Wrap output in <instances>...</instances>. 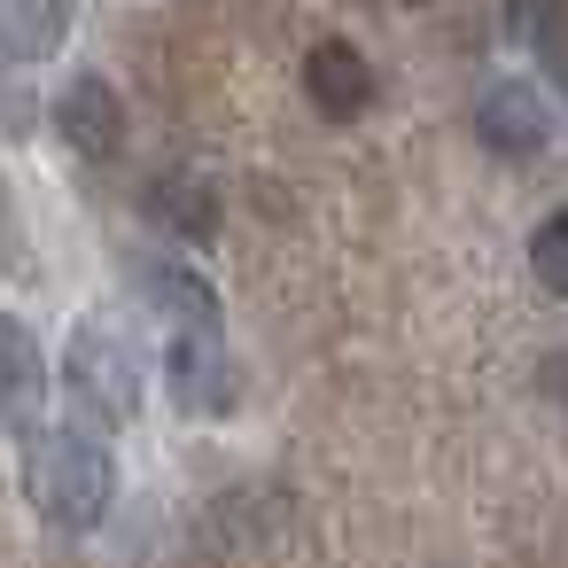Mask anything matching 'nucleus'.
Segmentation results:
<instances>
[{
    "label": "nucleus",
    "mask_w": 568,
    "mask_h": 568,
    "mask_svg": "<svg viewBox=\"0 0 568 568\" xmlns=\"http://www.w3.org/2000/svg\"><path fill=\"white\" fill-rule=\"evenodd\" d=\"M475 133H483V149L490 156H537L545 149V133H552V118H545V102H537V87H521V79H490L483 87V102H475Z\"/></svg>",
    "instance_id": "39448f33"
},
{
    "label": "nucleus",
    "mask_w": 568,
    "mask_h": 568,
    "mask_svg": "<svg viewBox=\"0 0 568 568\" xmlns=\"http://www.w3.org/2000/svg\"><path fill=\"white\" fill-rule=\"evenodd\" d=\"M133 273H141V296L156 312H172L180 327H219V288L203 273H187L180 257H141Z\"/></svg>",
    "instance_id": "1a4fd4ad"
},
{
    "label": "nucleus",
    "mask_w": 568,
    "mask_h": 568,
    "mask_svg": "<svg viewBox=\"0 0 568 568\" xmlns=\"http://www.w3.org/2000/svg\"><path fill=\"white\" fill-rule=\"evenodd\" d=\"M55 133H63L87 164H110V156L125 149V110H118V87H102V79H71V87L55 94Z\"/></svg>",
    "instance_id": "423d86ee"
},
{
    "label": "nucleus",
    "mask_w": 568,
    "mask_h": 568,
    "mask_svg": "<svg viewBox=\"0 0 568 568\" xmlns=\"http://www.w3.org/2000/svg\"><path fill=\"white\" fill-rule=\"evenodd\" d=\"M63 382H71V397H79L87 420L125 428V420L141 413V382H149L133 327H118V320H87V327L71 335V351H63Z\"/></svg>",
    "instance_id": "f03ea898"
},
{
    "label": "nucleus",
    "mask_w": 568,
    "mask_h": 568,
    "mask_svg": "<svg viewBox=\"0 0 568 568\" xmlns=\"http://www.w3.org/2000/svg\"><path fill=\"white\" fill-rule=\"evenodd\" d=\"M164 382H172L180 413H226L234 405V366H226L219 327H180L172 351H164Z\"/></svg>",
    "instance_id": "7ed1b4c3"
},
{
    "label": "nucleus",
    "mask_w": 568,
    "mask_h": 568,
    "mask_svg": "<svg viewBox=\"0 0 568 568\" xmlns=\"http://www.w3.org/2000/svg\"><path fill=\"white\" fill-rule=\"evenodd\" d=\"M141 211H149V226H156L164 242H211V234H219V195H211V180H195V172H156L149 195H141Z\"/></svg>",
    "instance_id": "6e6552de"
},
{
    "label": "nucleus",
    "mask_w": 568,
    "mask_h": 568,
    "mask_svg": "<svg viewBox=\"0 0 568 568\" xmlns=\"http://www.w3.org/2000/svg\"><path fill=\"white\" fill-rule=\"evenodd\" d=\"M40 405H48V351H40V335L24 320L0 312V428H9V436L48 428Z\"/></svg>",
    "instance_id": "20e7f679"
},
{
    "label": "nucleus",
    "mask_w": 568,
    "mask_h": 568,
    "mask_svg": "<svg viewBox=\"0 0 568 568\" xmlns=\"http://www.w3.org/2000/svg\"><path fill=\"white\" fill-rule=\"evenodd\" d=\"M529 273H537V288L568 296V211H552V219L529 226Z\"/></svg>",
    "instance_id": "9b49d317"
},
{
    "label": "nucleus",
    "mask_w": 568,
    "mask_h": 568,
    "mask_svg": "<svg viewBox=\"0 0 568 568\" xmlns=\"http://www.w3.org/2000/svg\"><path fill=\"white\" fill-rule=\"evenodd\" d=\"M405 9H420V0H405Z\"/></svg>",
    "instance_id": "ddd939ff"
},
{
    "label": "nucleus",
    "mask_w": 568,
    "mask_h": 568,
    "mask_svg": "<svg viewBox=\"0 0 568 568\" xmlns=\"http://www.w3.org/2000/svg\"><path fill=\"white\" fill-rule=\"evenodd\" d=\"M71 40V0H0V55L40 63Z\"/></svg>",
    "instance_id": "9d476101"
},
{
    "label": "nucleus",
    "mask_w": 568,
    "mask_h": 568,
    "mask_svg": "<svg viewBox=\"0 0 568 568\" xmlns=\"http://www.w3.org/2000/svg\"><path fill=\"white\" fill-rule=\"evenodd\" d=\"M304 94H312V110L320 118H358L366 102H374V71H366V55L351 48V40H320L312 55H304Z\"/></svg>",
    "instance_id": "0eeeda50"
},
{
    "label": "nucleus",
    "mask_w": 568,
    "mask_h": 568,
    "mask_svg": "<svg viewBox=\"0 0 568 568\" xmlns=\"http://www.w3.org/2000/svg\"><path fill=\"white\" fill-rule=\"evenodd\" d=\"M506 24H514V40L545 48V40H552V24H560V0H506Z\"/></svg>",
    "instance_id": "f8f14e48"
},
{
    "label": "nucleus",
    "mask_w": 568,
    "mask_h": 568,
    "mask_svg": "<svg viewBox=\"0 0 568 568\" xmlns=\"http://www.w3.org/2000/svg\"><path fill=\"white\" fill-rule=\"evenodd\" d=\"M24 490L55 529H94L118 498V459L94 428H32L24 436Z\"/></svg>",
    "instance_id": "f257e3e1"
}]
</instances>
